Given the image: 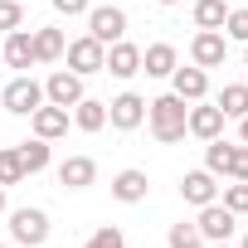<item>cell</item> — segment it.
I'll list each match as a JSON object with an SVG mask.
<instances>
[{
	"mask_svg": "<svg viewBox=\"0 0 248 248\" xmlns=\"http://www.w3.org/2000/svg\"><path fill=\"white\" fill-rule=\"evenodd\" d=\"M200 233H204V243H224V238H233V229H238V214L233 209H224L219 200H209V204H200Z\"/></svg>",
	"mask_w": 248,
	"mask_h": 248,
	"instance_id": "obj_6",
	"label": "cell"
},
{
	"mask_svg": "<svg viewBox=\"0 0 248 248\" xmlns=\"http://www.w3.org/2000/svg\"><path fill=\"white\" fill-rule=\"evenodd\" d=\"M229 161H233V141L214 137V141L204 146V170H209V175H229Z\"/></svg>",
	"mask_w": 248,
	"mask_h": 248,
	"instance_id": "obj_23",
	"label": "cell"
},
{
	"mask_svg": "<svg viewBox=\"0 0 248 248\" xmlns=\"http://www.w3.org/2000/svg\"><path fill=\"white\" fill-rule=\"evenodd\" d=\"M0 102H5V112H15V117H30V112L44 102V83H34L30 73H20V78H10V83H5Z\"/></svg>",
	"mask_w": 248,
	"mask_h": 248,
	"instance_id": "obj_4",
	"label": "cell"
},
{
	"mask_svg": "<svg viewBox=\"0 0 248 248\" xmlns=\"http://www.w3.org/2000/svg\"><path fill=\"white\" fill-rule=\"evenodd\" d=\"M10 233H15V243H25V248H44V243H49V214L34 209V204H25V209L10 214Z\"/></svg>",
	"mask_w": 248,
	"mask_h": 248,
	"instance_id": "obj_3",
	"label": "cell"
},
{
	"mask_svg": "<svg viewBox=\"0 0 248 248\" xmlns=\"http://www.w3.org/2000/svg\"><path fill=\"white\" fill-rule=\"evenodd\" d=\"M224 209H233V214H248V180H233V185H224Z\"/></svg>",
	"mask_w": 248,
	"mask_h": 248,
	"instance_id": "obj_30",
	"label": "cell"
},
{
	"mask_svg": "<svg viewBox=\"0 0 248 248\" xmlns=\"http://www.w3.org/2000/svg\"><path fill=\"white\" fill-rule=\"evenodd\" d=\"M5 63H10V68H30V63H34V34H30L25 25L5 34Z\"/></svg>",
	"mask_w": 248,
	"mask_h": 248,
	"instance_id": "obj_19",
	"label": "cell"
},
{
	"mask_svg": "<svg viewBox=\"0 0 248 248\" xmlns=\"http://www.w3.org/2000/svg\"><path fill=\"white\" fill-rule=\"evenodd\" d=\"M102 73H112V78H137L141 73V49L132 44V39H117V44H107V59H102Z\"/></svg>",
	"mask_w": 248,
	"mask_h": 248,
	"instance_id": "obj_9",
	"label": "cell"
},
{
	"mask_svg": "<svg viewBox=\"0 0 248 248\" xmlns=\"http://www.w3.org/2000/svg\"><path fill=\"white\" fill-rule=\"evenodd\" d=\"M224 15H229L224 0H195V25L200 30H224Z\"/></svg>",
	"mask_w": 248,
	"mask_h": 248,
	"instance_id": "obj_24",
	"label": "cell"
},
{
	"mask_svg": "<svg viewBox=\"0 0 248 248\" xmlns=\"http://www.w3.org/2000/svg\"><path fill=\"white\" fill-rule=\"evenodd\" d=\"M30 127H34V137H44V141L63 137V132H68V107H54V102H39V107L30 112Z\"/></svg>",
	"mask_w": 248,
	"mask_h": 248,
	"instance_id": "obj_12",
	"label": "cell"
},
{
	"mask_svg": "<svg viewBox=\"0 0 248 248\" xmlns=\"http://www.w3.org/2000/svg\"><path fill=\"white\" fill-rule=\"evenodd\" d=\"M238 141L248 146V117H238Z\"/></svg>",
	"mask_w": 248,
	"mask_h": 248,
	"instance_id": "obj_33",
	"label": "cell"
},
{
	"mask_svg": "<svg viewBox=\"0 0 248 248\" xmlns=\"http://www.w3.org/2000/svg\"><path fill=\"white\" fill-rule=\"evenodd\" d=\"M146 195H151L146 170H117V175H112V200H122V204H141Z\"/></svg>",
	"mask_w": 248,
	"mask_h": 248,
	"instance_id": "obj_13",
	"label": "cell"
},
{
	"mask_svg": "<svg viewBox=\"0 0 248 248\" xmlns=\"http://www.w3.org/2000/svg\"><path fill=\"white\" fill-rule=\"evenodd\" d=\"M20 180H25L20 151H15V146H0V185H20Z\"/></svg>",
	"mask_w": 248,
	"mask_h": 248,
	"instance_id": "obj_26",
	"label": "cell"
},
{
	"mask_svg": "<svg viewBox=\"0 0 248 248\" xmlns=\"http://www.w3.org/2000/svg\"><path fill=\"white\" fill-rule=\"evenodd\" d=\"M54 10L73 20V15H88V10H93V0H54Z\"/></svg>",
	"mask_w": 248,
	"mask_h": 248,
	"instance_id": "obj_32",
	"label": "cell"
},
{
	"mask_svg": "<svg viewBox=\"0 0 248 248\" xmlns=\"http://www.w3.org/2000/svg\"><path fill=\"white\" fill-rule=\"evenodd\" d=\"M44 102H54V107H73V102H83V78H78L73 68L49 73V83H44Z\"/></svg>",
	"mask_w": 248,
	"mask_h": 248,
	"instance_id": "obj_11",
	"label": "cell"
},
{
	"mask_svg": "<svg viewBox=\"0 0 248 248\" xmlns=\"http://www.w3.org/2000/svg\"><path fill=\"white\" fill-rule=\"evenodd\" d=\"M180 200H185V204H195V209H200V204H209V200H219L214 175H209V170H190V175L180 180Z\"/></svg>",
	"mask_w": 248,
	"mask_h": 248,
	"instance_id": "obj_17",
	"label": "cell"
},
{
	"mask_svg": "<svg viewBox=\"0 0 248 248\" xmlns=\"http://www.w3.org/2000/svg\"><path fill=\"white\" fill-rule=\"evenodd\" d=\"M224 117H248V83H224L219 102H214Z\"/></svg>",
	"mask_w": 248,
	"mask_h": 248,
	"instance_id": "obj_22",
	"label": "cell"
},
{
	"mask_svg": "<svg viewBox=\"0 0 248 248\" xmlns=\"http://www.w3.org/2000/svg\"><path fill=\"white\" fill-rule=\"evenodd\" d=\"M83 248H127V233H122L117 224H102V229H97V233H93Z\"/></svg>",
	"mask_w": 248,
	"mask_h": 248,
	"instance_id": "obj_27",
	"label": "cell"
},
{
	"mask_svg": "<svg viewBox=\"0 0 248 248\" xmlns=\"http://www.w3.org/2000/svg\"><path fill=\"white\" fill-rule=\"evenodd\" d=\"M63 59H68V68H73L78 78H88V73H102V59H107V49H102L93 34H83V39H68Z\"/></svg>",
	"mask_w": 248,
	"mask_h": 248,
	"instance_id": "obj_8",
	"label": "cell"
},
{
	"mask_svg": "<svg viewBox=\"0 0 248 248\" xmlns=\"http://www.w3.org/2000/svg\"><path fill=\"white\" fill-rule=\"evenodd\" d=\"M0 248H5V243H0Z\"/></svg>",
	"mask_w": 248,
	"mask_h": 248,
	"instance_id": "obj_39",
	"label": "cell"
},
{
	"mask_svg": "<svg viewBox=\"0 0 248 248\" xmlns=\"http://www.w3.org/2000/svg\"><path fill=\"white\" fill-rule=\"evenodd\" d=\"M73 122H78V132H102L107 127V102H97V97L73 102Z\"/></svg>",
	"mask_w": 248,
	"mask_h": 248,
	"instance_id": "obj_20",
	"label": "cell"
},
{
	"mask_svg": "<svg viewBox=\"0 0 248 248\" xmlns=\"http://www.w3.org/2000/svg\"><path fill=\"white\" fill-rule=\"evenodd\" d=\"M229 180H248V146H233V161H229Z\"/></svg>",
	"mask_w": 248,
	"mask_h": 248,
	"instance_id": "obj_31",
	"label": "cell"
},
{
	"mask_svg": "<svg viewBox=\"0 0 248 248\" xmlns=\"http://www.w3.org/2000/svg\"><path fill=\"white\" fill-rule=\"evenodd\" d=\"M238 248H248V233H243V238H238Z\"/></svg>",
	"mask_w": 248,
	"mask_h": 248,
	"instance_id": "obj_37",
	"label": "cell"
},
{
	"mask_svg": "<svg viewBox=\"0 0 248 248\" xmlns=\"http://www.w3.org/2000/svg\"><path fill=\"white\" fill-rule=\"evenodd\" d=\"M170 93L185 97V102H200V97L209 93V73L195 68V63H190V68H175V73H170Z\"/></svg>",
	"mask_w": 248,
	"mask_h": 248,
	"instance_id": "obj_15",
	"label": "cell"
},
{
	"mask_svg": "<svg viewBox=\"0 0 248 248\" xmlns=\"http://www.w3.org/2000/svg\"><path fill=\"white\" fill-rule=\"evenodd\" d=\"M0 214H5V185H0Z\"/></svg>",
	"mask_w": 248,
	"mask_h": 248,
	"instance_id": "obj_34",
	"label": "cell"
},
{
	"mask_svg": "<svg viewBox=\"0 0 248 248\" xmlns=\"http://www.w3.org/2000/svg\"><path fill=\"white\" fill-rule=\"evenodd\" d=\"M243 68H248V44H243Z\"/></svg>",
	"mask_w": 248,
	"mask_h": 248,
	"instance_id": "obj_38",
	"label": "cell"
},
{
	"mask_svg": "<svg viewBox=\"0 0 248 248\" xmlns=\"http://www.w3.org/2000/svg\"><path fill=\"white\" fill-rule=\"evenodd\" d=\"M224 59H229V39H224V30H200V34L190 39V63H195V68L209 73V68H219Z\"/></svg>",
	"mask_w": 248,
	"mask_h": 248,
	"instance_id": "obj_5",
	"label": "cell"
},
{
	"mask_svg": "<svg viewBox=\"0 0 248 248\" xmlns=\"http://www.w3.org/2000/svg\"><path fill=\"white\" fill-rule=\"evenodd\" d=\"M185 117H190V102H185V97H175V93H161V97H151V102H146L151 137H156L161 146L185 141Z\"/></svg>",
	"mask_w": 248,
	"mask_h": 248,
	"instance_id": "obj_1",
	"label": "cell"
},
{
	"mask_svg": "<svg viewBox=\"0 0 248 248\" xmlns=\"http://www.w3.org/2000/svg\"><path fill=\"white\" fill-rule=\"evenodd\" d=\"M224 122H229V117H224L219 107H209V102L200 97V102H190L185 132H190V137H200V141H214V137H224Z\"/></svg>",
	"mask_w": 248,
	"mask_h": 248,
	"instance_id": "obj_10",
	"label": "cell"
},
{
	"mask_svg": "<svg viewBox=\"0 0 248 248\" xmlns=\"http://www.w3.org/2000/svg\"><path fill=\"white\" fill-rule=\"evenodd\" d=\"M166 243L170 248H204V233H200V224H170V233H166Z\"/></svg>",
	"mask_w": 248,
	"mask_h": 248,
	"instance_id": "obj_25",
	"label": "cell"
},
{
	"mask_svg": "<svg viewBox=\"0 0 248 248\" xmlns=\"http://www.w3.org/2000/svg\"><path fill=\"white\" fill-rule=\"evenodd\" d=\"M209 248H229V238H224V243H209Z\"/></svg>",
	"mask_w": 248,
	"mask_h": 248,
	"instance_id": "obj_36",
	"label": "cell"
},
{
	"mask_svg": "<svg viewBox=\"0 0 248 248\" xmlns=\"http://www.w3.org/2000/svg\"><path fill=\"white\" fill-rule=\"evenodd\" d=\"M156 5H180V0H156Z\"/></svg>",
	"mask_w": 248,
	"mask_h": 248,
	"instance_id": "obj_35",
	"label": "cell"
},
{
	"mask_svg": "<svg viewBox=\"0 0 248 248\" xmlns=\"http://www.w3.org/2000/svg\"><path fill=\"white\" fill-rule=\"evenodd\" d=\"M25 25V0H0V34Z\"/></svg>",
	"mask_w": 248,
	"mask_h": 248,
	"instance_id": "obj_28",
	"label": "cell"
},
{
	"mask_svg": "<svg viewBox=\"0 0 248 248\" xmlns=\"http://www.w3.org/2000/svg\"><path fill=\"white\" fill-rule=\"evenodd\" d=\"M107 122H112L117 132H137L141 122H146V97L141 93H117L107 102Z\"/></svg>",
	"mask_w": 248,
	"mask_h": 248,
	"instance_id": "obj_7",
	"label": "cell"
},
{
	"mask_svg": "<svg viewBox=\"0 0 248 248\" xmlns=\"http://www.w3.org/2000/svg\"><path fill=\"white\" fill-rule=\"evenodd\" d=\"M175 68H180L175 44H151V49H141V73H146V78H170Z\"/></svg>",
	"mask_w": 248,
	"mask_h": 248,
	"instance_id": "obj_14",
	"label": "cell"
},
{
	"mask_svg": "<svg viewBox=\"0 0 248 248\" xmlns=\"http://www.w3.org/2000/svg\"><path fill=\"white\" fill-rule=\"evenodd\" d=\"M97 180V161L93 156H68L63 166H59V185L63 190H88Z\"/></svg>",
	"mask_w": 248,
	"mask_h": 248,
	"instance_id": "obj_16",
	"label": "cell"
},
{
	"mask_svg": "<svg viewBox=\"0 0 248 248\" xmlns=\"http://www.w3.org/2000/svg\"><path fill=\"white\" fill-rule=\"evenodd\" d=\"M30 34H34V63H59V59H63V49H68L63 30L44 25V30H30Z\"/></svg>",
	"mask_w": 248,
	"mask_h": 248,
	"instance_id": "obj_18",
	"label": "cell"
},
{
	"mask_svg": "<svg viewBox=\"0 0 248 248\" xmlns=\"http://www.w3.org/2000/svg\"><path fill=\"white\" fill-rule=\"evenodd\" d=\"M88 34L102 49L117 44V39H127V10H122V5H93L88 10Z\"/></svg>",
	"mask_w": 248,
	"mask_h": 248,
	"instance_id": "obj_2",
	"label": "cell"
},
{
	"mask_svg": "<svg viewBox=\"0 0 248 248\" xmlns=\"http://www.w3.org/2000/svg\"><path fill=\"white\" fill-rule=\"evenodd\" d=\"M20 151V166H25V175H39L44 166H49V141L44 137H30L25 146H15Z\"/></svg>",
	"mask_w": 248,
	"mask_h": 248,
	"instance_id": "obj_21",
	"label": "cell"
},
{
	"mask_svg": "<svg viewBox=\"0 0 248 248\" xmlns=\"http://www.w3.org/2000/svg\"><path fill=\"white\" fill-rule=\"evenodd\" d=\"M224 39L248 44V10H229V15H224Z\"/></svg>",
	"mask_w": 248,
	"mask_h": 248,
	"instance_id": "obj_29",
	"label": "cell"
}]
</instances>
